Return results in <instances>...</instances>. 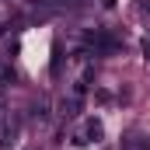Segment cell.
<instances>
[{
    "label": "cell",
    "mask_w": 150,
    "mask_h": 150,
    "mask_svg": "<svg viewBox=\"0 0 150 150\" xmlns=\"http://www.w3.org/2000/svg\"><path fill=\"white\" fill-rule=\"evenodd\" d=\"M87 136H94V140H98V136H101V126H98V122H87Z\"/></svg>",
    "instance_id": "cell-1"
}]
</instances>
